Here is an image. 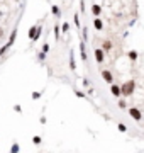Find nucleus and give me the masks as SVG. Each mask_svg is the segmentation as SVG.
Listing matches in <instances>:
<instances>
[{"mask_svg": "<svg viewBox=\"0 0 144 153\" xmlns=\"http://www.w3.org/2000/svg\"><path fill=\"white\" fill-rule=\"evenodd\" d=\"M120 89H122V95L124 97L132 95L134 90H136V82H134V80H127V82H124V83L120 85Z\"/></svg>", "mask_w": 144, "mask_h": 153, "instance_id": "obj_1", "label": "nucleus"}, {"mask_svg": "<svg viewBox=\"0 0 144 153\" xmlns=\"http://www.w3.org/2000/svg\"><path fill=\"white\" fill-rule=\"evenodd\" d=\"M41 29H42V27H41V26H32V27H31V29H29V39H31V41H36V39H39V36H41Z\"/></svg>", "mask_w": 144, "mask_h": 153, "instance_id": "obj_2", "label": "nucleus"}, {"mask_svg": "<svg viewBox=\"0 0 144 153\" xmlns=\"http://www.w3.org/2000/svg\"><path fill=\"white\" fill-rule=\"evenodd\" d=\"M129 116H131L134 121H141V117H143L141 111H139L137 107H131V109H129Z\"/></svg>", "mask_w": 144, "mask_h": 153, "instance_id": "obj_3", "label": "nucleus"}, {"mask_svg": "<svg viewBox=\"0 0 144 153\" xmlns=\"http://www.w3.org/2000/svg\"><path fill=\"white\" fill-rule=\"evenodd\" d=\"M104 53H105L104 48H97L95 49V60H97V63H104V58H105Z\"/></svg>", "mask_w": 144, "mask_h": 153, "instance_id": "obj_4", "label": "nucleus"}, {"mask_svg": "<svg viewBox=\"0 0 144 153\" xmlns=\"http://www.w3.org/2000/svg\"><path fill=\"white\" fill-rule=\"evenodd\" d=\"M110 92H112V95L114 97H120L122 95V89H120L119 85H114V83H112V87H110Z\"/></svg>", "mask_w": 144, "mask_h": 153, "instance_id": "obj_5", "label": "nucleus"}, {"mask_svg": "<svg viewBox=\"0 0 144 153\" xmlns=\"http://www.w3.org/2000/svg\"><path fill=\"white\" fill-rule=\"evenodd\" d=\"M102 76H104V80H105L107 83H112V82H114V75H112V72H108V70H104V72H102Z\"/></svg>", "mask_w": 144, "mask_h": 153, "instance_id": "obj_6", "label": "nucleus"}, {"mask_svg": "<svg viewBox=\"0 0 144 153\" xmlns=\"http://www.w3.org/2000/svg\"><path fill=\"white\" fill-rule=\"evenodd\" d=\"M93 27H95L97 31H102V29H104V20L98 19V17H95V20H93Z\"/></svg>", "mask_w": 144, "mask_h": 153, "instance_id": "obj_7", "label": "nucleus"}, {"mask_svg": "<svg viewBox=\"0 0 144 153\" xmlns=\"http://www.w3.org/2000/svg\"><path fill=\"white\" fill-rule=\"evenodd\" d=\"M92 14H93L95 17H98V16L102 14V7H100V5H97V3H95V5H92Z\"/></svg>", "mask_w": 144, "mask_h": 153, "instance_id": "obj_8", "label": "nucleus"}, {"mask_svg": "<svg viewBox=\"0 0 144 153\" xmlns=\"http://www.w3.org/2000/svg\"><path fill=\"white\" fill-rule=\"evenodd\" d=\"M102 48H104V51H110V49H112V48H114V44H112V41H110V39H105V41H104V44H102Z\"/></svg>", "mask_w": 144, "mask_h": 153, "instance_id": "obj_9", "label": "nucleus"}, {"mask_svg": "<svg viewBox=\"0 0 144 153\" xmlns=\"http://www.w3.org/2000/svg\"><path fill=\"white\" fill-rule=\"evenodd\" d=\"M80 51H81V60L87 61V51H85V41L80 43Z\"/></svg>", "mask_w": 144, "mask_h": 153, "instance_id": "obj_10", "label": "nucleus"}, {"mask_svg": "<svg viewBox=\"0 0 144 153\" xmlns=\"http://www.w3.org/2000/svg\"><path fill=\"white\" fill-rule=\"evenodd\" d=\"M15 36H17V27H15V29L12 31V34H10V39H9V44H10V46L14 44V41H15Z\"/></svg>", "mask_w": 144, "mask_h": 153, "instance_id": "obj_11", "label": "nucleus"}, {"mask_svg": "<svg viewBox=\"0 0 144 153\" xmlns=\"http://www.w3.org/2000/svg\"><path fill=\"white\" fill-rule=\"evenodd\" d=\"M70 68H71V70H76V65H75V58H73V51L70 53Z\"/></svg>", "mask_w": 144, "mask_h": 153, "instance_id": "obj_12", "label": "nucleus"}, {"mask_svg": "<svg viewBox=\"0 0 144 153\" xmlns=\"http://www.w3.org/2000/svg\"><path fill=\"white\" fill-rule=\"evenodd\" d=\"M129 60H131V61H136V60H137V53H136V51H131V53H129Z\"/></svg>", "mask_w": 144, "mask_h": 153, "instance_id": "obj_13", "label": "nucleus"}, {"mask_svg": "<svg viewBox=\"0 0 144 153\" xmlns=\"http://www.w3.org/2000/svg\"><path fill=\"white\" fill-rule=\"evenodd\" d=\"M117 106H119V109H126V100H124V99H120V100H119V102H117Z\"/></svg>", "mask_w": 144, "mask_h": 153, "instance_id": "obj_14", "label": "nucleus"}, {"mask_svg": "<svg viewBox=\"0 0 144 153\" xmlns=\"http://www.w3.org/2000/svg\"><path fill=\"white\" fill-rule=\"evenodd\" d=\"M51 12H53L54 16H59V7H58V5H53V7H51Z\"/></svg>", "mask_w": 144, "mask_h": 153, "instance_id": "obj_15", "label": "nucleus"}, {"mask_svg": "<svg viewBox=\"0 0 144 153\" xmlns=\"http://www.w3.org/2000/svg\"><path fill=\"white\" fill-rule=\"evenodd\" d=\"M54 38L59 39V26H58V24L54 26Z\"/></svg>", "mask_w": 144, "mask_h": 153, "instance_id": "obj_16", "label": "nucleus"}, {"mask_svg": "<svg viewBox=\"0 0 144 153\" xmlns=\"http://www.w3.org/2000/svg\"><path fill=\"white\" fill-rule=\"evenodd\" d=\"M73 20H75V26H76V27H80V17H78V14H75Z\"/></svg>", "mask_w": 144, "mask_h": 153, "instance_id": "obj_17", "label": "nucleus"}, {"mask_svg": "<svg viewBox=\"0 0 144 153\" xmlns=\"http://www.w3.org/2000/svg\"><path fill=\"white\" fill-rule=\"evenodd\" d=\"M117 128H119V131H122V133H126V131H127V126H126V124H119Z\"/></svg>", "mask_w": 144, "mask_h": 153, "instance_id": "obj_18", "label": "nucleus"}, {"mask_svg": "<svg viewBox=\"0 0 144 153\" xmlns=\"http://www.w3.org/2000/svg\"><path fill=\"white\" fill-rule=\"evenodd\" d=\"M32 143H34V145H41V138H39V136H34V138H32Z\"/></svg>", "mask_w": 144, "mask_h": 153, "instance_id": "obj_19", "label": "nucleus"}, {"mask_svg": "<svg viewBox=\"0 0 144 153\" xmlns=\"http://www.w3.org/2000/svg\"><path fill=\"white\" fill-rule=\"evenodd\" d=\"M88 38V31H87V27H83V41H87Z\"/></svg>", "mask_w": 144, "mask_h": 153, "instance_id": "obj_20", "label": "nucleus"}, {"mask_svg": "<svg viewBox=\"0 0 144 153\" xmlns=\"http://www.w3.org/2000/svg\"><path fill=\"white\" fill-rule=\"evenodd\" d=\"M42 51H44V53H48V51H49V44H48V43H44V46H42Z\"/></svg>", "mask_w": 144, "mask_h": 153, "instance_id": "obj_21", "label": "nucleus"}, {"mask_svg": "<svg viewBox=\"0 0 144 153\" xmlns=\"http://www.w3.org/2000/svg\"><path fill=\"white\" fill-rule=\"evenodd\" d=\"M68 29H70V26L65 22V24H63V32H68Z\"/></svg>", "mask_w": 144, "mask_h": 153, "instance_id": "obj_22", "label": "nucleus"}, {"mask_svg": "<svg viewBox=\"0 0 144 153\" xmlns=\"http://www.w3.org/2000/svg\"><path fill=\"white\" fill-rule=\"evenodd\" d=\"M41 97V92H32V99H39Z\"/></svg>", "mask_w": 144, "mask_h": 153, "instance_id": "obj_23", "label": "nucleus"}, {"mask_svg": "<svg viewBox=\"0 0 144 153\" xmlns=\"http://www.w3.org/2000/svg\"><path fill=\"white\" fill-rule=\"evenodd\" d=\"M75 94H76V97H85V94L80 92V90H75Z\"/></svg>", "mask_w": 144, "mask_h": 153, "instance_id": "obj_24", "label": "nucleus"}, {"mask_svg": "<svg viewBox=\"0 0 144 153\" xmlns=\"http://www.w3.org/2000/svg\"><path fill=\"white\" fill-rule=\"evenodd\" d=\"M12 152H14V153H17V152H19V145H17V143L12 146Z\"/></svg>", "mask_w": 144, "mask_h": 153, "instance_id": "obj_25", "label": "nucleus"}, {"mask_svg": "<svg viewBox=\"0 0 144 153\" xmlns=\"http://www.w3.org/2000/svg\"><path fill=\"white\" fill-rule=\"evenodd\" d=\"M44 55H46V53L42 51V53H39V55H37V58H39V60H44Z\"/></svg>", "mask_w": 144, "mask_h": 153, "instance_id": "obj_26", "label": "nucleus"}, {"mask_svg": "<svg viewBox=\"0 0 144 153\" xmlns=\"http://www.w3.org/2000/svg\"><path fill=\"white\" fill-rule=\"evenodd\" d=\"M14 111H15V112H20L22 109H20V106H15V107H14Z\"/></svg>", "mask_w": 144, "mask_h": 153, "instance_id": "obj_27", "label": "nucleus"}, {"mask_svg": "<svg viewBox=\"0 0 144 153\" xmlns=\"http://www.w3.org/2000/svg\"><path fill=\"white\" fill-rule=\"evenodd\" d=\"M3 38V31H2V29H0V39Z\"/></svg>", "mask_w": 144, "mask_h": 153, "instance_id": "obj_28", "label": "nucleus"}]
</instances>
